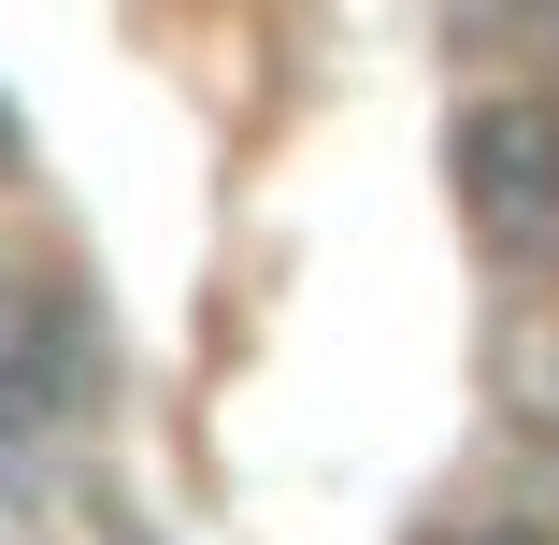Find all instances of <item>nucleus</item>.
Wrapping results in <instances>:
<instances>
[{
  "label": "nucleus",
  "mask_w": 559,
  "mask_h": 545,
  "mask_svg": "<svg viewBox=\"0 0 559 545\" xmlns=\"http://www.w3.org/2000/svg\"><path fill=\"white\" fill-rule=\"evenodd\" d=\"M502 416L531 430V446H559V316L502 331Z\"/></svg>",
  "instance_id": "obj_2"
},
{
  "label": "nucleus",
  "mask_w": 559,
  "mask_h": 545,
  "mask_svg": "<svg viewBox=\"0 0 559 545\" xmlns=\"http://www.w3.org/2000/svg\"><path fill=\"white\" fill-rule=\"evenodd\" d=\"M460 545H559V531H545V517H474Z\"/></svg>",
  "instance_id": "obj_3"
},
{
  "label": "nucleus",
  "mask_w": 559,
  "mask_h": 545,
  "mask_svg": "<svg viewBox=\"0 0 559 545\" xmlns=\"http://www.w3.org/2000/svg\"><path fill=\"white\" fill-rule=\"evenodd\" d=\"M444 187H460V215H474L502 259H559V100H531V86L460 100Z\"/></svg>",
  "instance_id": "obj_1"
},
{
  "label": "nucleus",
  "mask_w": 559,
  "mask_h": 545,
  "mask_svg": "<svg viewBox=\"0 0 559 545\" xmlns=\"http://www.w3.org/2000/svg\"><path fill=\"white\" fill-rule=\"evenodd\" d=\"M15 144H29V130H15V86H0V173H15Z\"/></svg>",
  "instance_id": "obj_4"
}]
</instances>
